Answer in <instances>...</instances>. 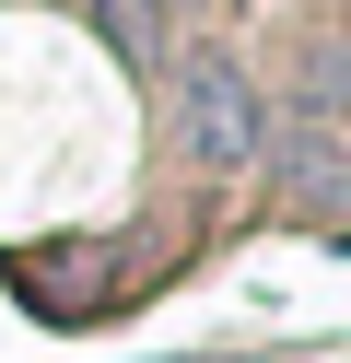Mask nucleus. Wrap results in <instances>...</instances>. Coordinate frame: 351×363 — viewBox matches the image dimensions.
Segmentation results:
<instances>
[{
  "instance_id": "nucleus-1",
  "label": "nucleus",
  "mask_w": 351,
  "mask_h": 363,
  "mask_svg": "<svg viewBox=\"0 0 351 363\" xmlns=\"http://www.w3.org/2000/svg\"><path fill=\"white\" fill-rule=\"evenodd\" d=\"M176 141L199 164H257L269 152V94H257L234 59H187L176 71Z\"/></svg>"
},
{
  "instance_id": "nucleus-2",
  "label": "nucleus",
  "mask_w": 351,
  "mask_h": 363,
  "mask_svg": "<svg viewBox=\"0 0 351 363\" xmlns=\"http://www.w3.org/2000/svg\"><path fill=\"white\" fill-rule=\"evenodd\" d=\"M293 176H304L316 199H351V118L328 129V141H304V152H293Z\"/></svg>"
},
{
  "instance_id": "nucleus-4",
  "label": "nucleus",
  "mask_w": 351,
  "mask_h": 363,
  "mask_svg": "<svg viewBox=\"0 0 351 363\" xmlns=\"http://www.w3.org/2000/svg\"><path fill=\"white\" fill-rule=\"evenodd\" d=\"M164 12H199V0H164Z\"/></svg>"
},
{
  "instance_id": "nucleus-3",
  "label": "nucleus",
  "mask_w": 351,
  "mask_h": 363,
  "mask_svg": "<svg viewBox=\"0 0 351 363\" xmlns=\"http://www.w3.org/2000/svg\"><path fill=\"white\" fill-rule=\"evenodd\" d=\"M94 12H106L117 48H152V12H164V0H94Z\"/></svg>"
}]
</instances>
